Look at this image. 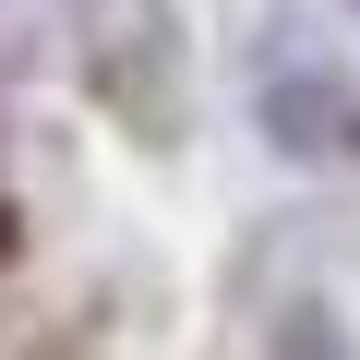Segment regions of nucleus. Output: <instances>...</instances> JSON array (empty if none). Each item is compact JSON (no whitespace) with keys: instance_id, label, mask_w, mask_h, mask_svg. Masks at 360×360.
Segmentation results:
<instances>
[{"instance_id":"1","label":"nucleus","mask_w":360,"mask_h":360,"mask_svg":"<svg viewBox=\"0 0 360 360\" xmlns=\"http://www.w3.org/2000/svg\"><path fill=\"white\" fill-rule=\"evenodd\" d=\"M264 120L288 156H360V84L324 60H276L264 72Z\"/></svg>"}]
</instances>
